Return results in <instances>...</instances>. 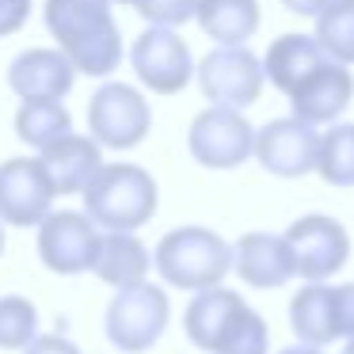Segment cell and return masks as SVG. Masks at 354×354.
Segmentation results:
<instances>
[{"label": "cell", "instance_id": "cell-24", "mask_svg": "<svg viewBox=\"0 0 354 354\" xmlns=\"http://www.w3.org/2000/svg\"><path fill=\"white\" fill-rule=\"evenodd\" d=\"M316 42L324 57L351 69L354 65V0H335L316 16Z\"/></svg>", "mask_w": 354, "mask_h": 354}, {"label": "cell", "instance_id": "cell-16", "mask_svg": "<svg viewBox=\"0 0 354 354\" xmlns=\"http://www.w3.org/2000/svg\"><path fill=\"white\" fill-rule=\"evenodd\" d=\"M232 270L252 290H278L290 278H297L290 244H286V236H274V232H248V236H240L236 248H232Z\"/></svg>", "mask_w": 354, "mask_h": 354}, {"label": "cell", "instance_id": "cell-17", "mask_svg": "<svg viewBox=\"0 0 354 354\" xmlns=\"http://www.w3.org/2000/svg\"><path fill=\"white\" fill-rule=\"evenodd\" d=\"M39 164L46 171L54 194H80L92 176L103 168V149L92 133H65L54 145L39 153Z\"/></svg>", "mask_w": 354, "mask_h": 354}, {"label": "cell", "instance_id": "cell-34", "mask_svg": "<svg viewBox=\"0 0 354 354\" xmlns=\"http://www.w3.org/2000/svg\"><path fill=\"white\" fill-rule=\"evenodd\" d=\"M0 255H4V221H0Z\"/></svg>", "mask_w": 354, "mask_h": 354}, {"label": "cell", "instance_id": "cell-7", "mask_svg": "<svg viewBox=\"0 0 354 354\" xmlns=\"http://www.w3.org/2000/svg\"><path fill=\"white\" fill-rule=\"evenodd\" d=\"M198 88L214 107H232V111H248L252 103H259L263 95V65L248 46H217L194 65Z\"/></svg>", "mask_w": 354, "mask_h": 354}, {"label": "cell", "instance_id": "cell-4", "mask_svg": "<svg viewBox=\"0 0 354 354\" xmlns=\"http://www.w3.org/2000/svg\"><path fill=\"white\" fill-rule=\"evenodd\" d=\"M153 267L160 270V278L179 290H209L221 286V278L232 270V244L225 236H217L214 229L202 225H183L160 236L153 252Z\"/></svg>", "mask_w": 354, "mask_h": 354}, {"label": "cell", "instance_id": "cell-2", "mask_svg": "<svg viewBox=\"0 0 354 354\" xmlns=\"http://www.w3.org/2000/svg\"><path fill=\"white\" fill-rule=\"evenodd\" d=\"M183 331L206 354H267V320L229 286H209L191 297Z\"/></svg>", "mask_w": 354, "mask_h": 354}, {"label": "cell", "instance_id": "cell-21", "mask_svg": "<svg viewBox=\"0 0 354 354\" xmlns=\"http://www.w3.org/2000/svg\"><path fill=\"white\" fill-rule=\"evenodd\" d=\"M290 324L301 343L328 346L335 339V316H331V286L328 282H305L290 301Z\"/></svg>", "mask_w": 354, "mask_h": 354}, {"label": "cell", "instance_id": "cell-13", "mask_svg": "<svg viewBox=\"0 0 354 354\" xmlns=\"http://www.w3.org/2000/svg\"><path fill=\"white\" fill-rule=\"evenodd\" d=\"M54 187L42 171L39 156H12L0 164V221L31 229L54 209Z\"/></svg>", "mask_w": 354, "mask_h": 354}, {"label": "cell", "instance_id": "cell-30", "mask_svg": "<svg viewBox=\"0 0 354 354\" xmlns=\"http://www.w3.org/2000/svg\"><path fill=\"white\" fill-rule=\"evenodd\" d=\"M286 8L293 12V16H305V19H316L320 16L324 8H328V4H335V0H282Z\"/></svg>", "mask_w": 354, "mask_h": 354}, {"label": "cell", "instance_id": "cell-9", "mask_svg": "<svg viewBox=\"0 0 354 354\" xmlns=\"http://www.w3.org/2000/svg\"><path fill=\"white\" fill-rule=\"evenodd\" d=\"M130 65L153 95H179L194 77L191 46L171 27H153V24L133 39Z\"/></svg>", "mask_w": 354, "mask_h": 354}, {"label": "cell", "instance_id": "cell-18", "mask_svg": "<svg viewBox=\"0 0 354 354\" xmlns=\"http://www.w3.org/2000/svg\"><path fill=\"white\" fill-rule=\"evenodd\" d=\"M324 62H328V57H324L320 42H316L313 35H301V31L278 35V39L267 46V54L259 57L263 77H267L282 95H290L293 88H297L301 80H305L316 65H324Z\"/></svg>", "mask_w": 354, "mask_h": 354}, {"label": "cell", "instance_id": "cell-33", "mask_svg": "<svg viewBox=\"0 0 354 354\" xmlns=\"http://www.w3.org/2000/svg\"><path fill=\"white\" fill-rule=\"evenodd\" d=\"M343 354H354V339H346V346H343Z\"/></svg>", "mask_w": 354, "mask_h": 354}, {"label": "cell", "instance_id": "cell-14", "mask_svg": "<svg viewBox=\"0 0 354 354\" xmlns=\"http://www.w3.org/2000/svg\"><path fill=\"white\" fill-rule=\"evenodd\" d=\"M351 100H354V77H351V69L339 65V62L316 65V69L290 92L293 118L316 126V130L339 122V115L351 107Z\"/></svg>", "mask_w": 354, "mask_h": 354}, {"label": "cell", "instance_id": "cell-22", "mask_svg": "<svg viewBox=\"0 0 354 354\" xmlns=\"http://www.w3.org/2000/svg\"><path fill=\"white\" fill-rule=\"evenodd\" d=\"M73 133V115L62 100H24L16 111V138L31 149H46L57 138Z\"/></svg>", "mask_w": 354, "mask_h": 354}, {"label": "cell", "instance_id": "cell-6", "mask_svg": "<svg viewBox=\"0 0 354 354\" xmlns=\"http://www.w3.org/2000/svg\"><path fill=\"white\" fill-rule=\"evenodd\" d=\"M88 130L100 141V149H138L153 130V107L133 84H103L88 100Z\"/></svg>", "mask_w": 354, "mask_h": 354}, {"label": "cell", "instance_id": "cell-5", "mask_svg": "<svg viewBox=\"0 0 354 354\" xmlns=\"http://www.w3.org/2000/svg\"><path fill=\"white\" fill-rule=\"evenodd\" d=\"M171 320L168 293L153 282H138L115 290L107 305V339L122 354H145L160 343L164 328Z\"/></svg>", "mask_w": 354, "mask_h": 354}, {"label": "cell", "instance_id": "cell-15", "mask_svg": "<svg viewBox=\"0 0 354 354\" xmlns=\"http://www.w3.org/2000/svg\"><path fill=\"white\" fill-rule=\"evenodd\" d=\"M77 69L57 46H31L8 65V88L19 100H65Z\"/></svg>", "mask_w": 354, "mask_h": 354}, {"label": "cell", "instance_id": "cell-12", "mask_svg": "<svg viewBox=\"0 0 354 354\" xmlns=\"http://www.w3.org/2000/svg\"><path fill=\"white\" fill-rule=\"evenodd\" d=\"M316 153H320V130L301 118H270L255 130L252 156L278 179H297L316 171Z\"/></svg>", "mask_w": 354, "mask_h": 354}, {"label": "cell", "instance_id": "cell-11", "mask_svg": "<svg viewBox=\"0 0 354 354\" xmlns=\"http://www.w3.org/2000/svg\"><path fill=\"white\" fill-rule=\"evenodd\" d=\"M100 225L77 209H50L39 225V255L54 274H84L95 263Z\"/></svg>", "mask_w": 354, "mask_h": 354}, {"label": "cell", "instance_id": "cell-23", "mask_svg": "<svg viewBox=\"0 0 354 354\" xmlns=\"http://www.w3.org/2000/svg\"><path fill=\"white\" fill-rule=\"evenodd\" d=\"M316 176L339 191L354 187V122H331V130L320 133Z\"/></svg>", "mask_w": 354, "mask_h": 354}, {"label": "cell", "instance_id": "cell-8", "mask_svg": "<svg viewBox=\"0 0 354 354\" xmlns=\"http://www.w3.org/2000/svg\"><path fill=\"white\" fill-rule=\"evenodd\" d=\"M187 149L202 168H214V171L240 168L255 149V126L244 118V111L209 103L187 130Z\"/></svg>", "mask_w": 354, "mask_h": 354}, {"label": "cell", "instance_id": "cell-31", "mask_svg": "<svg viewBox=\"0 0 354 354\" xmlns=\"http://www.w3.org/2000/svg\"><path fill=\"white\" fill-rule=\"evenodd\" d=\"M278 354H324V346H308V343H297V346H286Z\"/></svg>", "mask_w": 354, "mask_h": 354}, {"label": "cell", "instance_id": "cell-1", "mask_svg": "<svg viewBox=\"0 0 354 354\" xmlns=\"http://www.w3.org/2000/svg\"><path fill=\"white\" fill-rule=\"evenodd\" d=\"M42 19L77 73L111 77L122 65V31L111 0H46Z\"/></svg>", "mask_w": 354, "mask_h": 354}, {"label": "cell", "instance_id": "cell-20", "mask_svg": "<svg viewBox=\"0 0 354 354\" xmlns=\"http://www.w3.org/2000/svg\"><path fill=\"white\" fill-rule=\"evenodd\" d=\"M194 19L217 46H248L259 31V0H198Z\"/></svg>", "mask_w": 354, "mask_h": 354}, {"label": "cell", "instance_id": "cell-29", "mask_svg": "<svg viewBox=\"0 0 354 354\" xmlns=\"http://www.w3.org/2000/svg\"><path fill=\"white\" fill-rule=\"evenodd\" d=\"M19 354H80V346L69 343L65 335H35Z\"/></svg>", "mask_w": 354, "mask_h": 354}, {"label": "cell", "instance_id": "cell-26", "mask_svg": "<svg viewBox=\"0 0 354 354\" xmlns=\"http://www.w3.org/2000/svg\"><path fill=\"white\" fill-rule=\"evenodd\" d=\"M194 8H198V0H141L138 4V12L153 27H171V31L194 19Z\"/></svg>", "mask_w": 354, "mask_h": 354}, {"label": "cell", "instance_id": "cell-3", "mask_svg": "<svg viewBox=\"0 0 354 354\" xmlns=\"http://www.w3.org/2000/svg\"><path fill=\"white\" fill-rule=\"evenodd\" d=\"M84 214L103 232H138L160 206L156 179L141 164H103L84 187Z\"/></svg>", "mask_w": 354, "mask_h": 354}, {"label": "cell", "instance_id": "cell-19", "mask_svg": "<svg viewBox=\"0 0 354 354\" xmlns=\"http://www.w3.org/2000/svg\"><path fill=\"white\" fill-rule=\"evenodd\" d=\"M92 270L115 290L145 282V274L153 270V255L141 244V236L133 232H100V248H95Z\"/></svg>", "mask_w": 354, "mask_h": 354}, {"label": "cell", "instance_id": "cell-25", "mask_svg": "<svg viewBox=\"0 0 354 354\" xmlns=\"http://www.w3.org/2000/svg\"><path fill=\"white\" fill-rule=\"evenodd\" d=\"M39 335V308L35 301L8 293L0 297V351H24Z\"/></svg>", "mask_w": 354, "mask_h": 354}, {"label": "cell", "instance_id": "cell-10", "mask_svg": "<svg viewBox=\"0 0 354 354\" xmlns=\"http://www.w3.org/2000/svg\"><path fill=\"white\" fill-rule=\"evenodd\" d=\"M282 236L293 252L297 278H305V282H328L351 259V236H346L343 221H335L328 214L297 217Z\"/></svg>", "mask_w": 354, "mask_h": 354}, {"label": "cell", "instance_id": "cell-32", "mask_svg": "<svg viewBox=\"0 0 354 354\" xmlns=\"http://www.w3.org/2000/svg\"><path fill=\"white\" fill-rule=\"evenodd\" d=\"M111 4H122V8H138L141 0H111Z\"/></svg>", "mask_w": 354, "mask_h": 354}, {"label": "cell", "instance_id": "cell-27", "mask_svg": "<svg viewBox=\"0 0 354 354\" xmlns=\"http://www.w3.org/2000/svg\"><path fill=\"white\" fill-rule=\"evenodd\" d=\"M331 316H335V339H354V282L331 286Z\"/></svg>", "mask_w": 354, "mask_h": 354}, {"label": "cell", "instance_id": "cell-28", "mask_svg": "<svg viewBox=\"0 0 354 354\" xmlns=\"http://www.w3.org/2000/svg\"><path fill=\"white\" fill-rule=\"evenodd\" d=\"M31 19V0H0V39L16 35Z\"/></svg>", "mask_w": 354, "mask_h": 354}]
</instances>
